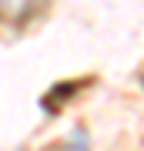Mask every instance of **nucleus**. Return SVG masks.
Segmentation results:
<instances>
[{
	"mask_svg": "<svg viewBox=\"0 0 144 151\" xmlns=\"http://www.w3.org/2000/svg\"><path fill=\"white\" fill-rule=\"evenodd\" d=\"M44 0H0V10L7 17H27L34 7H40Z\"/></svg>",
	"mask_w": 144,
	"mask_h": 151,
	"instance_id": "f257e3e1",
	"label": "nucleus"
}]
</instances>
